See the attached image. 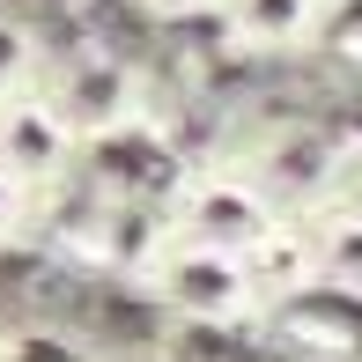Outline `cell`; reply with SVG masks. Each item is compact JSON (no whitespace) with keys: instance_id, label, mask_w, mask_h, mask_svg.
Returning a JSON list of instances; mask_svg holds the SVG:
<instances>
[{"instance_id":"obj_1","label":"cell","mask_w":362,"mask_h":362,"mask_svg":"<svg viewBox=\"0 0 362 362\" xmlns=\"http://www.w3.org/2000/svg\"><path fill=\"white\" fill-rule=\"evenodd\" d=\"M170 229L192 244H207V252H259V244L274 237L288 215L267 200V192L244 177V163H200V170H177L170 185Z\"/></svg>"},{"instance_id":"obj_2","label":"cell","mask_w":362,"mask_h":362,"mask_svg":"<svg viewBox=\"0 0 362 362\" xmlns=\"http://www.w3.org/2000/svg\"><path fill=\"white\" fill-rule=\"evenodd\" d=\"M37 89L52 96V111L74 126L81 148H104L119 134H141V119H148L141 74L126 67L119 52H104V45H74L67 59H45Z\"/></svg>"},{"instance_id":"obj_3","label":"cell","mask_w":362,"mask_h":362,"mask_svg":"<svg viewBox=\"0 0 362 362\" xmlns=\"http://www.w3.org/2000/svg\"><path fill=\"white\" fill-rule=\"evenodd\" d=\"M141 288L185 325H252V318H267L244 259L237 252H207V244H192V237L163 244V259L141 274Z\"/></svg>"},{"instance_id":"obj_4","label":"cell","mask_w":362,"mask_h":362,"mask_svg":"<svg viewBox=\"0 0 362 362\" xmlns=\"http://www.w3.org/2000/svg\"><path fill=\"white\" fill-rule=\"evenodd\" d=\"M244 177H252L288 222H303V215L340 207V192H348V156H340L333 134L296 126V134H274L267 148H252V156H244Z\"/></svg>"},{"instance_id":"obj_5","label":"cell","mask_w":362,"mask_h":362,"mask_svg":"<svg viewBox=\"0 0 362 362\" xmlns=\"http://www.w3.org/2000/svg\"><path fill=\"white\" fill-rule=\"evenodd\" d=\"M0 170H15L30 192H45V200H52V192L81 170L74 126L52 111V96H45L37 81L0 96Z\"/></svg>"},{"instance_id":"obj_6","label":"cell","mask_w":362,"mask_h":362,"mask_svg":"<svg viewBox=\"0 0 362 362\" xmlns=\"http://www.w3.org/2000/svg\"><path fill=\"white\" fill-rule=\"evenodd\" d=\"M333 8L340 0H222V37L237 52H259V59H281V52H310L325 45L333 30Z\"/></svg>"},{"instance_id":"obj_7","label":"cell","mask_w":362,"mask_h":362,"mask_svg":"<svg viewBox=\"0 0 362 362\" xmlns=\"http://www.w3.org/2000/svg\"><path fill=\"white\" fill-rule=\"evenodd\" d=\"M244 274H252L259 303L281 310L288 296H310L318 288V244H310V222H281L259 252H244Z\"/></svg>"},{"instance_id":"obj_8","label":"cell","mask_w":362,"mask_h":362,"mask_svg":"<svg viewBox=\"0 0 362 362\" xmlns=\"http://www.w3.org/2000/svg\"><path fill=\"white\" fill-rule=\"evenodd\" d=\"M310 244H318V288H340L362 303V207H325V215H303Z\"/></svg>"},{"instance_id":"obj_9","label":"cell","mask_w":362,"mask_h":362,"mask_svg":"<svg viewBox=\"0 0 362 362\" xmlns=\"http://www.w3.org/2000/svg\"><path fill=\"white\" fill-rule=\"evenodd\" d=\"M37 74H45V45L30 37L15 15H0V96H8V89H30Z\"/></svg>"},{"instance_id":"obj_10","label":"cell","mask_w":362,"mask_h":362,"mask_svg":"<svg viewBox=\"0 0 362 362\" xmlns=\"http://www.w3.org/2000/svg\"><path fill=\"white\" fill-rule=\"evenodd\" d=\"M37 215H45V192H30L15 170H0V252L23 244L30 229H37Z\"/></svg>"},{"instance_id":"obj_11","label":"cell","mask_w":362,"mask_h":362,"mask_svg":"<svg viewBox=\"0 0 362 362\" xmlns=\"http://www.w3.org/2000/svg\"><path fill=\"white\" fill-rule=\"evenodd\" d=\"M141 8L163 23H200V15H222V0H141Z\"/></svg>"},{"instance_id":"obj_12","label":"cell","mask_w":362,"mask_h":362,"mask_svg":"<svg viewBox=\"0 0 362 362\" xmlns=\"http://www.w3.org/2000/svg\"><path fill=\"white\" fill-rule=\"evenodd\" d=\"M141 362H170V355H141Z\"/></svg>"},{"instance_id":"obj_13","label":"cell","mask_w":362,"mask_h":362,"mask_svg":"<svg viewBox=\"0 0 362 362\" xmlns=\"http://www.w3.org/2000/svg\"><path fill=\"white\" fill-rule=\"evenodd\" d=\"M126 8H141V0H126Z\"/></svg>"}]
</instances>
